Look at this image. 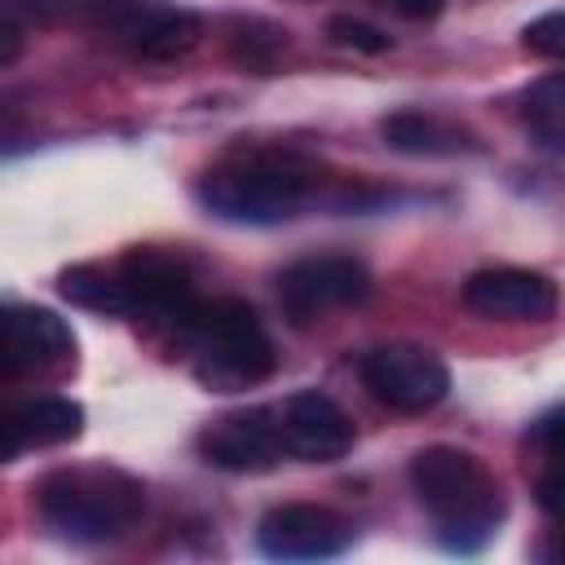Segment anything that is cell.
<instances>
[{"instance_id":"cell-1","label":"cell","mask_w":565,"mask_h":565,"mask_svg":"<svg viewBox=\"0 0 565 565\" xmlns=\"http://www.w3.org/2000/svg\"><path fill=\"white\" fill-rule=\"evenodd\" d=\"M194 194L212 216L234 225H282L305 216L313 203L335 212H366L384 203V190L358 181L331 185V177L296 150H234L199 177Z\"/></svg>"},{"instance_id":"cell-2","label":"cell","mask_w":565,"mask_h":565,"mask_svg":"<svg viewBox=\"0 0 565 565\" xmlns=\"http://www.w3.org/2000/svg\"><path fill=\"white\" fill-rule=\"evenodd\" d=\"M4 13L18 22L84 26L141 62L185 57L203 40V18L172 0H4Z\"/></svg>"},{"instance_id":"cell-3","label":"cell","mask_w":565,"mask_h":565,"mask_svg":"<svg viewBox=\"0 0 565 565\" xmlns=\"http://www.w3.org/2000/svg\"><path fill=\"white\" fill-rule=\"evenodd\" d=\"M411 490L437 525V543L455 556H472L499 530L508 503L494 472L459 446H424L411 468Z\"/></svg>"},{"instance_id":"cell-4","label":"cell","mask_w":565,"mask_h":565,"mask_svg":"<svg viewBox=\"0 0 565 565\" xmlns=\"http://www.w3.org/2000/svg\"><path fill=\"white\" fill-rule=\"evenodd\" d=\"M40 521L71 543H110L124 539L146 512V486L106 463L53 468L35 486Z\"/></svg>"},{"instance_id":"cell-5","label":"cell","mask_w":565,"mask_h":565,"mask_svg":"<svg viewBox=\"0 0 565 565\" xmlns=\"http://www.w3.org/2000/svg\"><path fill=\"white\" fill-rule=\"evenodd\" d=\"M190 344V371L212 393H243L274 375V340L260 327L256 309L243 300H212L181 327Z\"/></svg>"},{"instance_id":"cell-6","label":"cell","mask_w":565,"mask_h":565,"mask_svg":"<svg viewBox=\"0 0 565 565\" xmlns=\"http://www.w3.org/2000/svg\"><path fill=\"white\" fill-rule=\"evenodd\" d=\"M358 375H362V388L380 406L402 411V415L433 411L450 393L446 362L424 344H375L362 353Z\"/></svg>"},{"instance_id":"cell-7","label":"cell","mask_w":565,"mask_h":565,"mask_svg":"<svg viewBox=\"0 0 565 565\" xmlns=\"http://www.w3.org/2000/svg\"><path fill=\"white\" fill-rule=\"evenodd\" d=\"M366 296H371V269L358 256H340V252L305 256L278 274V305L296 327H309L331 309L362 305Z\"/></svg>"},{"instance_id":"cell-8","label":"cell","mask_w":565,"mask_h":565,"mask_svg":"<svg viewBox=\"0 0 565 565\" xmlns=\"http://www.w3.org/2000/svg\"><path fill=\"white\" fill-rule=\"evenodd\" d=\"M358 539L353 521L322 503H278L256 525V547L274 561H331Z\"/></svg>"},{"instance_id":"cell-9","label":"cell","mask_w":565,"mask_h":565,"mask_svg":"<svg viewBox=\"0 0 565 565\" xmlns=\"http://www.w3.org/2000/svg\"><path fill=\"white\" fill-rule=\"evenodd\" d=\"M132 291V313H146L154 322H172L177 331L199 313V296H194V278L185 269L181 256L159 252V247H132L128 256H119L115 265Z\"/></svg>"},{"instance_id":"cell-10","label":"cell","mask_w":565,"mask_h":565,"mask_svg":"<svg viewBox=\"0 0 565 565\" xmlns=\"http://www.w3.org/2000/svg\"><path fill=\"white\" fill-rule=\"evenodd\" d=\"M274 415H278V433H282L287 459L331 463V459H344L353 450L349 415L318 388H300V393L274 402Z\"/></svg>"},{"instance_id":"cell-11","label":"cell","mask_w":565,"mask_h":565,"mask_svg":"<svg viewBox=\"0 0 565 565\" xmlns=\"http://www.w3.org/2000/svg\"><path fill=\"white\" fill-rule=\"evenodd\" d=\"M199 455L221 472H269L278 459H287L274 406H252L207 424L199 433Z\"/></svg>"},{"instance_id":"cell-12","label":"cell","mask_w":565,"mask_h":565,"mask_svg":"<svg viewBox=\"0 0 565 565\" xmlns=\"http://www.w3.org/2000/svg\"><path fill=\"white\" fill-rule=\"evenodd\" d=\"M463 305L494 322H543L556 313V282L539 269H481L463 282Z\"/></svg>"},{"instance_id":"cell-13","label":"cell","mask_w":565,"mask_h":565,"mask_svg":"<svg viewBox=\"0 0 565 565\" xmlns=\"http://www.w3.org/2000/svg\"><path fill=\"white\" fill-rule=\"evenodd\" d=\"M75 362V331L40 305H9L4 309V380L62 371Z\"/></svg>"},{"instance_id":"cell-14","label":"cell","mask_w":565,"mask_h":565,"mask_svg":"<svg viewBox=\"0 0 565 565\" xmlns=\"http://www.w3.org/2000/svg\"><path fill=\"white\" fill-rule=\"evenodd\" d=\"M84 433V406L71 397H31L4 415V459L40 446H62Z\"/></svg>"},{"instance_id":"cell-15","label":"cell","mask_w":565,"mask_h":565,"mask_svg":"<svg viewBox=\"0 0 565 565\" xmlns=\"http://www.w3.org/2000/svg\"><path fill=\"white\" fill-rule=\"evenodd\" d=\"M380 137L388 150L397 154H411V159H455V154H477L481 141L441 119V115H428V110H393L380 119Z\"/></svg>"},{"instance_id":"cell-16","label":"cell","mask_w":565,"mask_h":565,"mask_svg":"<svg viewBox=\"0 0 565 565\" xmlns=\"http://www.w3.org/2000/svg\"><path fill=\"white\" fill-rule=\"evenodd\" d=\"M57 291L71 305L93 309V313H132V291L115 265L110 269L106 265H71V269H62Z\"/></svg>"},{"instance_id":"cell-17","label":"cell","mask_w":565,"mask_h":565,"mask_svg":"<svg viewBox=\"0 0 565 565\" xmlns=\"http://www.w3.org/2000/svg\"><path fill=\"white\" fill-rule=\"evenodd\" d=\"M521 119L539 146L565 150V71L543 75L521 93Z\"/></svg>"},{"instance_id":"cell-18","label":"cell","mask_w":565,"mask_h":565,"mask_svg":"<svg viewBox=\"0 0 565 565\" xmlns=\"http://www.w3.org/2000/svg\"><path fill=\"white\" fill-rule=\"evenodd\" d=\"M230 53L247 71L269 75L278 66V57L287 53V31L274 22H260V18H234L230 22Z\"/></svg>"},{"instance_id":"cell-19","label":"cell","mask_w":565,"mask_h":565,"mask_svg":"<svg viewBox=\"0 0 565 565\" xmlns=\"http://www.w3.org/2000/svg\"><path fill=\"white\" fill-rule=\"evenodd\" d=\"M327 31H331L335 44H344V49H353V53H388V49H393V35H384L380 26H371V22H362V18H349V13H335V18L327 22Z\"/></svg>"},{"instance_id":"cell-20","label":"cell","mask_w":565,"mask_h":565,"mask_svg":"<svg viewBox=\"0 0 565 565\" xmlns=\"http://www.w3.org/2000/svg\"><path fill=\"white\" fill-rule=\"evenodd\" d=\"M521 44L539 57H552V62H565V9H552L534 22H525L521 31Z\"/></svg>"},{"instance_id":"cell-21","label":"cell","mask_w":565,"mask_h":565,"mask_svg":"<svg viewBox=\"0 0 565 565\" xmlns=\"http://www.w3.org/2000/svg\"><path fill=\"white\" fill-rule=\"evenodd\" d=\"M539 450H543V459H547V477H561V481H565V415L543 419V428H539Z\"/></svg>"},{"instance_id":"cell-22","label":"cell","mask_w":565,"mask_h":565,"mask_svg":"<svg viewBox=\"0 0 565 565\" xmlns=\"http://www.w3.org/2000/svg\"><path fill=\"white\" fill-rule=\"evenodd\" d=\"M375 4L393 9V13L406 18V22H428V18H437V13L446 9V0H375Z\"/></svg>"}]
</instances>
